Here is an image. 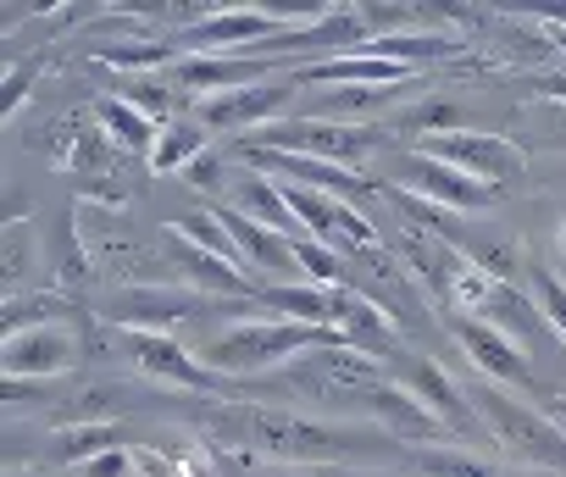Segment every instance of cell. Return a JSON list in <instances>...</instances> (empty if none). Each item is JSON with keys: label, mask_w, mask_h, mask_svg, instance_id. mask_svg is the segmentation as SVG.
Instances as JSON below:
<instances>
[{"label": "cell", "mask_w": 566, "mask_h": 477, "mask_svg": "<svg viewBox=\"0 0 566 477\" xmlns=\"http://www.w3.org/2000/svg\"><path fill=\"white\" fill-rule=\"evenodd\" d=\"M195 422H206V433H217L222 444H239V449H255V455H272V460H312V466L345 460V455H373L384 444V438H367L356 427L272 411V405H211Z\"/></svg>", "instance_id": "6da1fadb"}, {"label": "cell", "mask_w": 566, "mask_h": 477, "mask_svg": "<svg viewBox=\"0 0 566 477\" xmlns=\"http://www.w3.org/2000/svg\"><path fill=\"white\" fill-rule=\"evenodd\" d=\"M328 344H345L339 328H312V322H283V317H244V322H228L222 333H211V344L200 350V361L211 372H233V378H250V372H272V367H290L312 350H328Z\"/></svg>", "instance_id": "7a4b0ae2"}, {"label": "cell", "mask_w": 566, "mask_h": 477, "mask_svg": "<svg viewBox=\"0 0 566 477\" xmlns=\"http://www.w3.org/2000/svg\"><path fill=\"white\" fill-rule=\"evenodd\" d=\"M467 400H472L478 422L489 427V438H494L511 460L566 477V427H560L549 411H533L527 400H516V394L500 389V383H478Z\"/></svg>", "instance_id": "3957f363"}, {"label": "cell", "mask_w": 566, "mask_h": 477, "mask_svg": "<svg viewBox=\"0 0 566 477\" xmlns=\"http://www.w3.org/2000/svg\"><path fill=\"white\" fill-rule=\"evenodd\" d=\"M283 378H290L306 400L328 405V411H373L378 389L389 383L384 378V361L350 350V344H328V350H312L301 361L283 367Z\"/></svg>", "instance_id": "277c9868"}, {"label": "cell", "mask_w": 566, "mask_h": 477, "mask_svg": "<svg viewBox=\"0 0 566 477\" xmlns=\"http://www.w3.org/2000/svg\"><path fill=\"white\" fill-rule=\"evenodd\" d=\"M250 150H283V156H317V161H334V167H356L367 161L384 134L378 128H361V123H323V117H301V123H272L261 134L244 139Z\"/></svg>", "instance_id": "5b68a950"}, {"label": "cell", "mask_w": 566, "mask_h": 477, "mask_svg": "<svg viewBox=\"0 0 566 477\" xmlns=\"http://www.w3.org/2000/svg\"><path fill=\"white\" fill-rule=\"evenodd\" d=\"M345 284H356L373 306H384L395 317V328H428V300H422V284L411 278V267L400 262V251H389L384 239L356 256H345Z\"/></svg>", "instance_id": "8992f818"}, {"label": "cell", "mask_w": 566, "mask_h": 477, "mask_svg": "<svg viewBox=\"0 0 566 477\" xmlns=\"http://www.w3.org/2000/svg\"><path fill=\"white\" fill-rule=\"evenodd\" d=\"M283 29L290 23L261 12V7H233V12H211V18L189 23L178 34V51H189V56H244V45H250V56H261Z\"/></svg>", "instance_id": "52a82bcc"}, {"label": "cell", "mask_w": 566, "mask_h": 477, "mask_svg": "<svg viewBox=\"0 0 566 477\" xmlns=\"http://www.w3.org/2000/svg\"><path fill=\"white\" fill-rule=\"evenodd\" d=\"M422 156H433V161H444V167H455V172H467V178H478L489 189H505V183H516L527 172V161H522V150L511 139H494V134H478V128L439 134V139L422 145Z\"/></svg>", "instance_id": "ba28073f"}, {"label": "cell", "mask_w": 566, "mask_h": 477, "mask_svg": "<svg viewBox=\"0 0 566 477\" xmlns=\"http://www.w3.org/2000/svg\"><path fill=\"white\" fill-rule=\"evenodd\" d=\"M295 95V78H261V84H244V89H228V95H206L200 100V128L211 134H261L272 123H283V106Z\"/></svg>", "instance_id": "9c48e42d"}, {"label": "cell", "mask_w": 566, "mask_h": 477, "mask_svg": "<svg viewBox=\"0 0 566 477\" xmlns=\"http://www.w3.org/2000/svg\"><path fill=\"white\" fill-rule=\"evenodd\" d=\"M206 317V300L184 295V289H156V284H134V289H117L106 300V322L128 328V333H167L184 328V322H200Z\"/></svg>", "instance_id": "30bf717a"}, {"label": "cell", "mask_w": 566, "mask_h": 477, "mask_svg": "<svg viewBox=\"0 0 566 477\" xmlns=\"http://www.w3.org/2000/svg\"><path fill=\"white\" fill-rule=\"evenodd\" d=\"M400 262L411 267V278L422 284L428 300H439V306L455 300V284L467 273V251L455 245V239H444L422 222H400Z\"/></svg>", "instance_id": "8fae6325"}, {"label": "cell", "mask_w": 566, "mask_h": 477, "mask_svg": "<svg viewBox=\"0 0 566 477\" xmlns=\"http://www.w3.org/2000/svg\"><path fill=\"white\" fill-rule=\"evenodd\" d=\"M128 356L150 383H172V389H195V394H222V372H211L195 350H184L167 333H128Z\"/></svg>", "instance_id": "7c38bea8"}, {"label": "cell", "mask_w": 566, "mask_h": 477, "mask_svg": "<svg viewBox=\"0 0 566 477\" xmlns=\"http://www.w3.org/2000/svg\"><path fill=\"white\" fill-rule=\"evenodd\" d=\"M161 256L178 267V278L189 284V289H206V295H228V300H255L261 289H255V278L244 273V267H233V262H222V256H211V251H200L189 233H178V227H161Z\"/></svg>", "instance_id": "4fadbf2b"}, {"label": "cell", "mask_w": 566, "mask_h": 477, "mask_svg": "<svg viewBox=\"0 0 566 477\" xmlns=\"http://www.w3.org/2000/svg\"><path fill=\"white\" fill-rule=\"evenodd\" d=\"M244 156V167H255V172H266V178H277V183H306V189H317V194H334V200H361V194H373V183L356 172V167H334V161H317V156H283V150H239Z\"/></svg>", "instance_id": "5bb4252c"}, {"label": "cell", "mask_w": 566, "mask_h": 477, "mask_svg": "<svg viewBox=\"0 0 566 477\" xmlns=\"http://www.w3.org/2000/svg\"><path fill=\"white\" fill-rule=\"evenodd\" d=\"M334 328H339V339L350 350H361L373 361H389L395 367L406 356L400 350V333H395V317L384 306H373L356 284H334Z\"/></svg>", "instance_id": "9a60e30c"}, {"label": "cell", "mask_w": 566, "mask_h": 477, "mask_svg": "<svg viewBox=\"0 0 566 477\" xmlns=\"http://www.w3.org/2000/svg\"><path fill=\"white\" fill-rule=\"evenodd\" d=\"M78 367V339L67 333V328H56V322H45V328H23V333H12L7 344H0V372L7 378H67Z\"/></svg>", "instance_id": "2e32d148"}, {"label": "cell", "mask_w": 566, "mask_h": 477, "mask_svg": "<svg viewBox=\"0 0 566 477\" xmlns=\"http://www.w3.org/2000/svg\"><path fill=\"white\" fill-rule=\"evenodd\" d=\"M395 383H400V389H411V394H417V400H422V405L450 427V433L472 438V433L483 427V422H478V411H472V400L444 378V367H439V361H428V356H400V361H395Z\"/></svg>", "instance_id": "e0dca14e"}, {"label": "cell", "mask_w": 566, "mask_h": 477, "mask_svg": "<svg viewBox=\"0 0 566 477\" xmlns=\"http://www.w3.org/2000/svg\"><path fill=\"white\" fill-rule=\"evenodd\" d=\"M455 339H461V350H467V361L478 367V378H483V383L522 389V383L533 378L527 350H522L516 339H505L500 328H489V322H478V317H455Z\"/></svg>", "instance_id": "ac0fdd59"}, {"label": "cell", "mask_w": 566, "mask_h": 477, "mask_svg": "<svg viewBox=\"0 0 566 477\" xmlns=\"http://www.w3.org/2000/svg\"><path fill=\"white\" fill-rule=\"evenodd\" d=\"M406 189L422 194V200H433V205H444V211H483L500 194V189H489V183H478V178H467V172L422 156V150L406 161Z\"/></svg>", "instance_id": "d6986e66"}, {"label": "cell", "mask_w": 566, "mask_h": 477, "mask_svg": "<svg viewBox=\"0 0 566 477\" xmlns=\"http://www.w3.org/2000/svg\"><path fill=\"white\" fill-rule=\"evenodd\" d=\"M222 205H233L239 216H250V222H261V227H272L283 239H301V222H295L290 200H283V183L266 178V172H255V167H239L233 172V189H228Z\"/></svg>", "instance_id": "ffe728a7"}, {"label": "cell", "mask_w": 566, "mask_h": 477, "mask_svg": "<svg viewBox=\"0 0 566 477\" xmlns=\"http://www.w3.org/2000/svg\"><path fill=\"white\" fill-rule=\"evenodd\" d=\"M272 67L283 62H261V56H184L178 62V89H195L200 100L206 95H228V89H244V84H261L272 78Z\"/></svg>", "instance_id": "44dd1931"}, {"label": "cell", "mask_w": 566, "mask_h": 477, "mask_svg": "<svg viewBox=\"0 0 566 477\" xmlns=\"http://www.w3.org/2000/svg\"><path fill=\"white\" fill-rule=\"evenodd\" d=\"M295 84H411L417 73L400 67V62H384V56H367V51H345V56H323V62H306L290 73Z\"/></svg>", "instance_id": "7402d4cb"}, {"label": "cell", "mask_w": 566, "mask_h": 477, "mask_svg": "<svg viewBox=\"0 0 566 477\" xmlns=\"http://www.w3.org/2000/svg\"><path fill=\"white\" fill-rule=\"evenodd\" d=\"M373 422H384V433H395V438H406L411 449L417 444H439V433H444V422L411 394V389H400L395 378L378 389V400H373V411H367Z\"/></svg>", "instance_id": "603a6c76"}, {"label": "cell", "mask_w": 566, "mask_h": 477, "mask_svg": "<svg viewBox=\"0 0 566 477\" xmlns=\"http://www.w3.org/2000/svg\"><path fill=\"white\" fill-rule=\"evenodd\" d=\"M361 51H367V56H384V62H400V67H411V73H422L428 62L461 56V40H455V34H428V29H389V34H373Z\"/></svg>", "instance_id": "cb8c5ba5"}, {"label": "cell", "mask_w": 566, "mask_h": 477, "mask_svg": "<svg viewBox=\"0 0 566 477\" xmlns=\"http://www.w3.org/2000/svg\"><path fill=\"white\" fill-rule=\"evenodd\" d=\"M34 262H40V251H34V222H29V216H12L7 227H0V295H7V300L29 295L23 278H29Z\"/></svg>", "instance_id": "d4e9b609"}, {"label": "cell", "mask_w": 566, "mask_h": 477, "mask_svg": "<svg viewBox=\"0 0 566 477\" xmlns=\"http://www.w3.org/2000/svg\"><path fill=\"white\" fill-rule=\"evenodd\" d=\"M95 112H101V134H112V145H123V150H139V156H150V150H156V139H161V123H150L145 112H134L123 95H106Z\"/></svg>", "instance_id": "484cf974"}, {"label": "cell", "mask_w": 566, "mask_h": 477, "mask_svg": "<svg viewBox=\"0 0 566 477\" xmlns=\"http://www.w3.org/2000/svg\"><path fill=\"white\" fill-rule=\"evenodd\" d=\"M406 466L417 477H505L500 466H489V460H478L467 449H450V444H417L406 455Z\"/></svg>", "instance_id": "4316f807"}, {"label": "cell", "mask_w": 566, "mask_h": 477, "mask_svg": "<svg viewBox=\"0 0 566 477\" xmlns=\"http://www.w3.org/2000/svg\"><path fill=\"white\" fill-rule=\"evenodd\" d=\"M389 95H400V84H334L317 106L323 123H356V117H373Z\"/></svg>", "instance_id": "83f0119b"}, {"label": "cell", "mask_w": 566, "mask_h": 477, "mask_svg": "<svg viewBox=\"0 0 566 477\" xmlns=\"http://www.w3.org/2000/svg\"><path fill=\"white\" fill-rule=\"evenodd\" d=\"M200 156H206V128L200 123H167L156 150H150V172H161V178L167 172H189Z\"/></svg>", "instance_id": "f1b7e54d"}, {"label": "cell", "mask_w": 566, "mask_h": 477, "mask_svg": "<svg viewBox=\"0 0 566 477\" xmlns=\"http://www.w3.org/2000/svg\"><path fill=\"white\" fill-rule=\"evenodd\" d=\"M172 227H178V233H189V239H195L200 251H211V256H222V262L244 267V256H239V245H233V233L222 227L217 205H211V211H189V216H178ZM244 273H250V267H244ZM250 278H255V273H250Z\"/></svg>", "instance_id": "f546056e"}, {"label": "cell", "mask_w": 566, "mask_h": 477, "mask_svg": "<svg viewBox=\"0 0 566 477\" xmlns=\"http://www.w3.org/2000/svg\"><path fill=\"white\" fill-rule=\"evenodd\" d=\"M178 40H117V45H101V56L123 73H156L161 62H172Z\"/></svg>", "instance_id": "4dcf8cb0"}, {"label": "cell", "mask_w": 566, "mask_h": 477, "mask_svg": "<svg viewBox=\"0 0 566 477\" xmlns=\"http://www.w3.org/2000/svg\"><path fill=\"white\" fill-rule=\"evenodd\" d=\"M123 100H128L134 112H145L150 123L167 128V112H172V78H161V73H128V78H123Z\"/></svg>", "instance_id": "1f68e13d"}, {"label": "cell", "mask_w": 566, "mask_h": 477, "mask_svg": "<svg viewBox=\"0 0 566 477\" xmlns=\"http://www.w3.org/2000/svg\"><path fill=\"white\" fill-rule=\"evenodd\" d=\"M106 449H123L112 422H67V433H62V460L67 466H84V460H95Z\"/></svg>", "instance_id": "d6a6232c"}, {"label": "cell", "mask_w": 566, "mask_h": 477, "mask_svg": "<svg viewBox=\"0 0 566 477\" xmlns=\"http://www.w3.org/2000/svg\"><path fill=\"white\" fill-rule=\"evenodd\" d=\"M533 306L544 311V322L560 333V344H566V278L555 273V267H544V262H533Z\"/></svg>", "instance_id": "836d02e7"}, {"label": "cell", "mask_w": 566, "mask_h": 477, "mask_svg": "<svg viewBox=\"0 0 566 477\" xmlns=\"http://www.w3.org/2000/svg\"><path fill=\"white\" fill-rule=\"evenodd\" d=\"M29 317H40V322H45V317H67V306H62L56 295H34V300H29V295H18V300H7V317H0L7 339H12V333H23V322H29Z\"/></svg>", "instance_id": "e575fe53"}, {"label": "cell", "mask_w": 566, "mask_h": 477, "mask_svg": "<svg viewBox=\"0 0 566 477\" xmlns=\"http://www.w3.org/2000/svg\"><path fill=\"white\" fill-rule=\"evenodd\" d=\"M400 123H406V128H422L428 139H439V134H455V128H461L455 106H444V100H433V106H411Z\"/></svg>", "instance_id": "d590c367"}, {"label": "cell", "mask_w": 566, "mask_h": 477, "mask_svg": "<svg viewBox=\"0 0 566 477\" xmlns=\"http://www.w3.org/2000/svg\"><path fill=\"white\" fill-rule=\"evenodd\" d=\"M73 477H139V460H134V449H106V455L73 466Z\"/></svg>", "instance_id": "8d00e7d4"}, {"label": "cell", "mask_w": 566, "mask_h": 477, "mask_svg": "<svg viewBox=\"0 0 566 477\" xmlns=\"http://www.w3.org/2000/svg\"><path fill=\"white\" fill-rule=\"evenodd\" d=\"M184 178H189L195 189H206V194H222V178H228V167H222V156H217V150H206V156H200V161H195Z\"/></svg>", "instance_id": "74e56055"}, {"label": "cell", "mask_w": 566, "mask_h": 477, "mask_svg": "<svg viewBox=\"0 0 566 477\" xmlns=\"http://www.w3.org/2000/svg\"><path fill=\"white\" fill-rule=\"evenodd\" d=\"M56 273H62V284H78V278H84V256H78V239H73V222L62 227V251H56Z\"/></svg>", "instance_id": "f35d334b"}, {"label": "cell", "mask_w": 566, "mask_h": 477, "mask_svg": "<svg viewBox=\"0 0 566 477\" xmlns=\"http://www.w3.org/2000/svg\"><path fill=\"white\" fill-rule=\"evenodd\" d=\"M29 78H34V67H18V73H12V84H7V95H0V112H7V117L18 112V100H23V89H29Z\"/></svg>", "instance_id": "ab89813d"}, {"label": "cell", "mask_w": 566, "mask_h": 477, "mask_svg": "<svg viewBox=\"0 0 566 477\" xmlns=\"http://www.w3.org/2000/svg\"><path fill=\"white\" fill-rule=\"evenodd\" d=\"M533 89H538V95H544L549 106H566V67H560V73H544V78H538Z\"/></svg>", "instance_id": "60d3db41"}, {"label": "cell", "mask_w": 566, "mask_h": 477, "mask_svg": "<svg viewBox=\"0 0 566 477\" xmlns=\"http://www.w3.org/2000/svg\"><path fill=\"white\" fill-rule=\"evenodd\" d=\"M555 251H560V256H566V216H560V222H555Z\"/></svg>", "instance_id": "b9f144b4"}, {"label": "cell", "mask_w": 566, "mask_h": 477, "mask_svg": "<svg viewBox=\"0 0 566 477\" xmlns=\"http://www.w3.org/2000/svg\"><path fill=\"white\" fill-rule=\"evenodd\" d=\"M549 416H555V422H560V427H566V394H560V400H555V405H549Z\"/></svg>", "instance_id": "7bdbcfd3"}, {"label": "cell", "mask_w": 566, "mask_h": 477, "mask_svg": "<svg viewBox=\"0 0 566 477\" xmlns=\"http://www.w3.org/2000/svg\"><path fill=\"white\" fill-rule=\"evenodd\" d=\"M538 18H549V23H566V7H549V12H538Z\"/></svg>", "instance_id": "ee69618b"}, {"label": "cell", "mask_w": 566, "mask_h": 477, "mask_svg": "<svg viewBox=\"0 0 566 477\" xmlns=\"http://www.w3.org/2000/svg\"><path fill=\"white\" fill-rule=\"evenodd\" d=\"M272 477H312V471H272Z\"/></svg>", "instance_id": "f6af8a7d"}]
</instances>
